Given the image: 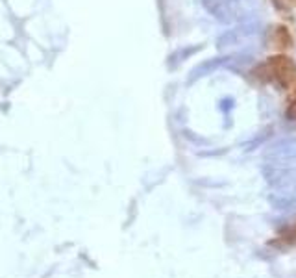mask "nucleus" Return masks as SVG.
Instances as JSON below:
<instances>
[{"instance_id":"f257e3e1","label":"nucleus","mask_w":296,"mask_h":278,"mask_svg":"<svg viewBox=\"0 0 296 278\" xmlns=\"http://www.w3.org/2000/svg\"><path fill=\"white\" fill-rule=\"evenodd\" d=\"M263 72H265L263 78H272L278 84L287 85L295 76V65L287 58L278 56V58H270L268 63L263 65Z\"/></svg>"},{"instance_id":"f03ea898","label":"nucleus","mask_w":296,"mask_h":278,"mask_svg":"<svg viewBox=\"0 0 296 278\" xmlns=\"http://www.w3.org/2000/svg\"><path fill=\"white\" fill-rule=\"evenodd\" d=\"M287 113H289V117H293V119L296 121V101L293 102V104H291V108H289Z\"/></svg>"}]
</instances>
